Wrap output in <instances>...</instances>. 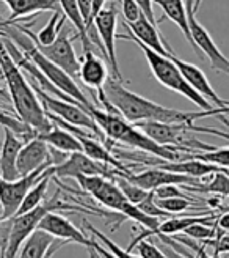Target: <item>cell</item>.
<instances>
[{"instance_id":"cell-1","label":"cell","mask_w":229,"mask_h":258,"mask_svg":"<svg viewBox=\"0 0 229 258\" xmlns=\"http://www.w3.org/2000/svg\"><path fill=\"white\" fill-rule=\"evenodd\" d=\"M99 101L102 102L107 112L121 113V117L129 123L140 121H160V123H188L192 124L195 120L212 117V115H229V107H215L213 110H202V112H182L165 107L157 104L154 101H149L140 96L131 90H127L121 81L108 79L104 88L99 92Z\"/></svg>"},{"instance_id":"cell-2","label":"cell","mask_w":229,"mask_h":258,"mask_svg":"<svg viewBox=\"0 0 229 258\" xmlns=\"http://www.w3.org/2000/svg\"><path fill=\"white\" fill-rule=\"evenodd\" d=\"M0 68H2V76L8 87L10 99L18 117L24 123L32 126L38 134L49 131L54 126V123L47 117L32 84L27 82L22 70L11 58L8 49L4 44L2 36H0Z\"/></svg>"},{"instance_id":"cell-3","label":"cell","mask_w":229,"mask_h":258,"mask_svg":"<svg viewBox=\"0 0 229 258\" xmlns=\"http://www.w3.org/2000/svg\"><path fill=\"white\" fill-rule=\"evenodd\" d=\"M91 117L96 120L102 133L114 142L132 147L135 150H140L143 153L152 154L165 161H182V151L176 147H167L160 145L154 139L146 136L142 129L134 126L126 118L121 117V113H113L107 110H100L99 107H94L91 110Z\"/></svg>"},{"instance_id":"cell-4","label":"cell","mask_w":229,"mask_h":258,"mask_svg":"<svg viewBox=\"0 0 229 258\" xmlns=\"http://www.w3.org/2000/svg\"><path fill=\"white\" fill-rule=\"evenodd\" d=\"M118 38H123V40H131L134 41L140 49H142V52L145 54L146 60H148V64L154 74V77L157 79L159 84H162L163 87H167L168 90H173V92L182 95L184 98H187L188 101H192L193 104H196L201 110H213L215 106L209 99H206L201 93H198L196 90L187 82V79L184 77V74L181 73V70L177 68V64L168 57L165 55H160L157 52H154L152 49H149L148 46H145L143 43H140L138 40L129 33H118L117 35Z\"/></svg>"},{"instance_id":"cell-5","label":"cell","mask_w":229,"mask_h":258,"mask_svg":"<svg viewBox=\"0 0 229 258\" xmlns=\"http://www.w3.org/2000/svg\"><path fill=\"white\" fill-rule=\"evenodd\" d=\"M32 87H33V90L36 92L38 98H40V101H41V104H43V107H44L46 112L55 115V117L61 118L63 121H66L69 124L80 126V127L88 129V131L94 133L99 139H102V142L107 145V142L104 139H108V137L102 133V129L99 127V124L96 123V120L91 117V113L88 112L80 104V102L60 99V98H57L54 95L46 93L44 90H41L40 87H36L35 84H32Z\"/></svg>"},{"instance_id":"cell-6","label":"cell","mask_w":229,"mask_h":258,"mask_svg":"<svg viewBox=\"0 0 229 258\" xmlns=\"http://www.w3.org/2000/svg\"><path fill=\"white\" fill-rule=\"evenodd\" d=\"M193 4L195 0H185V8H187V16H188V25L190 32H192V38L199 49V52L207 57L210 61V67L213 71H220L229 76V58L223 55V52L218 49V46L215 44L212 40L210 33L206 30V27L196 19V13L193 11Z\"/></svg>"},{"instance_id":"cell-7","label":"cell","mask_w":229,"mask_h":258,"mask_svg":"<svg viewBox=\"0 0 229 258\" xmlns=\"http://www.w3.org/2000/svg\"><path fill=\"white\" fill-rule=\"evenodd\" d=\"M117 24H118V11L117 5H111L104 8L99 13L94 19V27L97 30L100 44L104 47L105 60L111 67V77L123 82V74L118 67V58H117Z\"/></svg>"},{"instance_id":"cell-8","label":"cell","mask_w":229,"mask_h":258,"mask_svg":"<svg viewBox=\"0 0 229 258\" xmlns=\"http://www.w3.org/2000/svg\"><path fill=\"white\" fill-rule=\"evenodd\" d=\"M47 167L50 165L41 167V169H38L25 176H21L18 179H13V181L0 176V202L4 205L5 221L18 213L24 197L46 175Z\"/></svg>"},{"instance_id":"cell-9","label":"cell","mask_w":229,"mask_h":258,"mask_svg":"<svg viewBox=\"0 0 229 258\" xmlns=\"http://www.w3.org/2000/svg\"><path fill=\"white\" fill-rule=\"evenodd\" d=\"M75 181L79 183V186L88 192L90 196L97 200L100 205L107 206L108 210H113L120 213V210L123 208V205L127 202L126 196L123 194V190L118 187V184L113 181V179L107 178V176H100V175H79L74 178Z\"/></svg>"},{"instance_id":"cell-10","label":"cell","mask_w":229,"mask_h":258,"mask_svg":"<svg viewBox=\"0 0 229 258\" xmlns=\"http://www.w3.org/2000/svg\"><path fill=\"white\" fill-rule=\"evenodd\" d=\"M120 170L111 165H107L104 162H99L90 156H86L83 151L71 153L61 164L55 165L57 178H75L79 175H86V176L100 175L111 179Z\"/></svg>"},{"instance_id":"cell-11","label":"cell","mask_w":229,"mask_h":258,"mask_svg":"<svg viewBox=\"0 0 229 258\" xmlns=\"http://www.w3.org/2000/svg\"><path fill=\"white\" fill-rule=\"evenodd\" d=\"M35 44L46 58L58 64V67L61 70H65L71 77L75 79V77L80 76V61L77 55H75V50H74L71 36H69V30L66 27L61 29L58 38L52 44H49V46H41L38 43Z\"/></svg>"},{"instance_id":"cell-12","label":"cell","mask_w":229,"mask_h":258,"mask_svg":"<svg viewBox=\"0 0 229 258\" xmlns=\"http://www.w3.org/2000/svg\"><path fill=\"white\" fill-rule=\"evenodd\" d=\"M121 175L145 190H156L157 187L167 186V184H177V186H199L201 184L199 178H193V176L182 175V173H174L170 170L159 169V167H152V169L143 170L142 173H131L127 170V172H121Z\"/></svg>"},{"instance_id":"cell-13","label":"cell","mask_w":229,"mask_h":258,"mask_svg":"<svg viewBox=\"0 0 229 258\" xmlns=\"http://www.w3.org/2000/svg\"><path fill=\"white\" fill-rule=\"evenodd\" d=\"M38 228L47 231V233L52 235L55 239H65V241L80 244V246L91 249L93 238L86 236L82 230H79L75 225H72L71 221H68L65 216L58 214L57 211L47 213L41 219V222H40V225H38Z\"/></svg>"},{"instance_id":"cell-14","label":"cell","mask_w":229,"mask_h":258,"mask_svg":"<svg viewBox=\"0 0 229 258\" xmlns=\"http://www.w3.org/2000/svg\"><path fill=\"white\" fill-rule=\"evenodd\" d=\"M54 165L52 154H50V145L40 137H35L25 142L18 156V172L21 176L29 175L41 167Z\"/></svg>"},{"instance_id":"cell-15","label":"cell","mask_w":229,"mask_h":258,"mask_svg":"<svg viewBox=\"0 0 229 258\" xmlns=\"http://www.w3.org/2000/svg\"><path fill=\"white\" fill-rule=\"evenodd\" d=\"M126 29L129 32L135 40H138L140 43H143L145 46H148L149 49H152L154 52L168 57L173 54V49L170 47V44L167 43V40H163V36H160L157 25L152 24L143 13L140 15V18L134 22H124Z\"/></svg>"},{"instance_id":"cell-16","label":"cell","mask_w":229,"mask_h":258,"mask_svg":"<svg viewBox=\"0 0 229 258\" xmlns=\"http://www.w3.org/2000/svg\"><path fill=\"white\" fill-rule=\"evenodd\" d=\"M170 58L177 64V68L181 70V73L184 74V77L187 79V82L192 85L198 93H201L206 99H209L215 107H229V101L221 99L218 96V93L215 92L213 87L210 85L207 76L202 73V70H199L196 64L193 63H187L181 58H177L174 54L170 55Z\"/></svg>"},{"instance_id":"cell-17","label":"cell","mask_w":229,"mask_h":258,"mask_svg":"<svg viewBox=\"0 0 229 258\" xmlns=\"http://www.w3.org/2000/svg\"><path fill=\"white\" fill-rule=\"evenodd\" d=\"M24 147V140L18 137L8 127H4V142L0 148V176L5 179H18L21 178L18 172V156Z\"/></svg>"},{"instance_id":"cell-18","label":"cell","mask_w":229,"mask_h":258,"mask_svg":"<svg viewBox=\"0 0 229 258\" xmlns=\"http://www.w3.org/2000/svg\"><path fill=\"white\" fill-rule=\"evenodd\" d=\"M80 81L91 90L104 88L105 82L108 81V70L102 58H99L94 50L83 52V60L80 61Z\"/></svg>"},{"instance_id":"cell-19","label":"cell","mask_w":229,"mask_h":258,"mask_svg":"<svg viewBox=\"0 0 229 258\" xmlns=\"http://www.w3.org/2000/svg\"><path fill=\"white\" fill-rule=\"evenodd\" d=\"M152 4H156V5H159L162 8L165 18L173 21L177 25V27L181 29V32L187 38L188 44L195 49L196 55L199 58H204V55L199 52V49L196 47L193 38H192V32H190V25H188L187 8H185V2H184V0H152Z\"/></svg>"},{"instance_id":"cell-20","label":"cell","mask_w":229,"mask_h":258,"mask_svg":"<svg viewBox=\"0 0 229 258\" xmlns=\"http://www.w3.org/2000/svg\"><path fill=\"white\" fill-rule=\"evenodd\" d=\"M10 8V19L15 21L16 18H25L33 13L41 11H60L58 0H2Z\"/></svg>"},{"instance_id":"cell-21","label":"cell","mask_w":229,"mask_h":258,"mask_svg":"<svg viewBox=\"0 0 229 258\" xmlns=\"http://www.w3.org/2000/svg\"><path fill=\"white\" fill-rule=\"evenodd\" d=\"M217 214L215 213H209L207 216H184V217H168L167 221H163L159 228L156 231H152L151 236H157V235H177V233H182V231L185 228H188L190 225L193 224H213L215 221H217Z\"/></svg>"},{"instance_id":"cell-22","label":"cell","mask_w":229,"mask_h":258,"mask_svg":"<svg viewBox=\"0 0 229 258\" xmlns=\"http://www.w3.org/2000/svg\"><path fill=\"white\" fill-rule=\"evenodd\" d=\"M36 137L43 139L44 142H47L50 147H54V148H57L60 151H65V153L83 151L79 137L74 136L72 133H69L68 129L57 126V124H54L52 127L49 129V131L38 134Z\"/></svg>"},{"instance_id":"cell-23","label":"cell","mask_w":229,"mask_h":258,"mask_svg":"<svg viewBox=\"0 0 229 258\" xmlns=\"http://www.w3.org/2000/svg\"><path fill=\"white\" fill-rule=\"evenodd\" d=\"M58 2H60V8L63 11V15L66 16L68 21H71L75 32H77L80 41H82L83 52L93 50V47H96V46L91 43L90 36H88V29H86V24H85L83 16H82V11L79 8L77 0H58Z\"/></svg>"},{"instance_id":"cell-24","label":"cell","mask_w":229,"mask_h":258,"mask_svg":"<svg viewBox=\"0 0 229 258\" xmlns=\"http://www.w3.org/2000/svg\"><path fill=\"white\" fill-rule=\"evenodd\" d=\"M55 238L47 231L36 228L33 233L25 239L16 258H44L49 247L52 246Z\"/></svg>"},{"instance_id":"cell-25","label":"cell","mask_w":229,"mask_h":258,"mask_svg":"<svg viewBox=\"0 0 229 258\" xmlns=\"http://www.w3.org/2000/svg\"><path fill=\"white\" fill-rule=\"evenodd\" d=\"M54 176H55V165H50V167H47L46 175L27 192V196L24 197L19 210H18V213L15 216L25 214V213L32 211L33 208H36L38 205H41L44 202V199H46V192H47L50 179H52Z\"/></svg>"},{"instance_id":"cell-26","label":"cell","mask_w":229,"mask_h":258,"mask_svg":"<svg viewBox=\"0 0 229 258\" xmlns=\"http://www.w3.org/2000/svg\"><path fill=\"white\" fill-rule=\"evenodd\" d=\"M60 15H61L60 11H52V16H50L49 22L36 35L32 33L29 29H25V32H27L33 38V41L38 43V44H41V46L52 44L57 40V38H58L61 29L65 27V22H66V16L65 15L60 16Z\"/></svg>"},{"instance_id":"cell-27","label":"cell","mask_w":229,"mask_h":258,"mask_svg":"<svg viewBox=\"0 0 229 258\" xmlns=\"http://www.w3.org/2000/svg\"><path fill=\"white\" fill-rule=\"evenodd\" d=\"M199 159L213 165L223 167V169H229V147L224 148H213L210 151H193V153H184V159Z\"/></svg>"},{"instance_id":"cell-28","label":"cell","mask_w":229,"mask_h":258,"mask_svg":"<svg viewBox=\"0 0 229 258\" xmlns=\"http://www.w3.org/2000/svg\"><path fill=\"white\" fill-rule=\"evenodd\" d=\"M113 181L118 184V187L123 190V194L126 196V199L129 200L131 203H134V205H138L142 200H145L146 199V196L149 194V190H145V189H142L140 186H137V184H134L132 181H129L126 176H123L121 175V170L114 175L113 178Z\"/></svg>"},{"instance_id":"cell-29","label":"cell","mask_w":229,"mask_h":258,"mask_svg":"<svg viewBox=\"0 0 229 258\" xmlns=\"http://www.w3.org/2000/svg\"><path fill=\"white\" fill-rule=\"evenodd\" d=\"M184 235H187L188 238H192L195 241H209V239H213V238H217L218 235V227L213 224H193V225H190L188 228H185L182 231Z\"/></svg>"},{"instance_id":"cell-30","label":"cell","mask_w":229,"mask_h":258,"mask_svg":"<svg viewBox=\"0 0 229 258\" xmlns=\"http://www.w3.org/2000/svg\"><path fill=\"white\" fill-rule=\"evenodd\" d=\"M83 227L88 230V231H90V233L91 235H94L100 242H102L104 244V246L111 252V253H114V255H117V256H120V258H142V256H140V255H134L132 252H129V250H124V249H121L120 246H118V244H114L107 235H104L102 233V231H99L97 228H94L90 222H86V221H83Z\"/></svg>"},{"instance_id":"cell-31","label":"cell","mask_w":229,"mask_h":258,"mask_svg":"<svg viewBox=\"0 0 229 258\" xmlns=\"http://www.w3.org/2000/svg\"><path fill=\"white\" fill-rule=\"evenodd\" d=\"M156 203L160 206L162 210L168 211L171 214H179L184 213L187 210L192 208V200L188 199H182V197H171V199H157L156 197Z\"/></svg>"},{"instance_id":"cell-32","label":"cell","mask_w":229,"mask_h":258,"mask_svg":"<svg viewBox=\"0 0 229 258\" xmlns=\"http://www.w3.org/2000/svg\"><path fill=\"white\" fill-rule=\"evenodd\" d=\"M138 208L142 210V211H145L146 214H149V216H154V217H162V219H165V217H173L174 214H171V213H168V211H165V210H162L160 206L156 203V194H154V190H149V194L146 196V199L145 200H142L138 205Z\"/></svg>"},{"instance_id":"cell-33","label":"cell","mask_w":229,"mask_h":258,"mask_svg":"<svg viewBox=\"0 0 229 258\" xmlns=\"http://www.w3.org/2000/svg\"><path fill=\"white\" fill-rule=\"evenodd\" d=\"M134 249H137V253L142 258H170L167 253H163L157 246H154V244L146 241V239H140L135 244Z\"/></svg>"},{"instance_id":"cell-34","label":"cell","mask_w":229,"mask_h":258,"mask_svg":"<svg viewBox=\"0 0 229 258\" xmlns=\"http://www.w3.org/2000/svg\"><path fill=\"white\" fill-rule=\"evenodd\" d=\"M157 199H171V197H182V199H188L192 202H196L193 197L187 196L185 192H182V189L177 184H167V186H160L154 190Z\"/></svg>"},{"instance_id":"cell-35","label":"cell","mask_w":229,"mask_h":258,"mask_svg":"<svg viewBox=\"0 0 229 258\" xmlns=\"http://www.w3.org/2000/svg\"><path fill=\"white\" fill-rule=\"evenodd\" d=\"M121 11L126 22H134L142 15V8L137 4V0H121Z\"/></svg>"},{"instance_id":"cell-36","label":"cell","mask_w":229,"mask_h":258,"mask_svg":"<svg viewBox=\"0 0 229 258\" xmlns=\"http://www.w3.org/2000/svg\"><path fill=\"white\" fill-rule=\"evenodd\" d=\"M174 241H177L179 244H182V246H185V247H188V249L195 250L196 258H221L220 253H215V252H213L212 255H209V253L206 252V246H204V244H202V246H198L196 242L190 241V239H185V238H182V236H176Z\"/></svg>"},{"instance_id":"cell-37","label":"cell","mask_w":229,"mask_h":258,"mask_svg":"<svg viewBox=\"0 0 229 258\" xmlns=\"http://www.w3.org/2000/svg\"><path fill=\"white\" fill-rule=\"evenodd\" d=\"M137 4L140 5V8H142V11H143V15L152 22V24H159L157 22V19H156V15H154V8H152V0H137Z\"/></svg>"},{"instance_id":"cell-38","label":"cell","mask_w":229,"mask_h":258,"mask_svg":"<svg viewBox=\"0 0 229 258\" xmlns=\"http://www.w3.org/2000/svg\"><path fill=\"white\" fill-rule=\"evenodd\" d=\"M105 4H107V0H91V18H90V24H88V33L94 27V19L99 13L105 8Z\"/></svg>"},{"instance_id":"cell-39","label":"cell","mask_w":229,"mask_h":258,"mask_svg":"<svg viewBox=\"0 0 229 258\" xmlns=\"http://www.w3.org/2000/svg\"><path fill=\"white\" fill-rule=\"evenodd\" d=\"M91 249H94L102 258H120V256H117L114 253H111L105 246H100V244H99L94 238H93V241H91Z\"/></svg>"},{"instance_id":"cell-40","label":"cell","mask_w":229,"mask_h":258,"mask_svg":"<svg viewBox=\"0 0 229 258\" xmlns=\"http://www.w3.org/2000/svg\"><path fill=\"white\" fill-rule=\"evenodd\" d=\"M68 244H71V242H69V241H65V239H55V241L52 242V246L49 247V250H47V253H46L44 258H54V255H55L61 247L68 246Z\"/></svg>"},{"instance_id":"cell-41","label":"cell","mask_w":229,"mask_h":258,"mask_svg":"<svg viewBox=\"0 0 229 258\" xmlns=\"http://www.w3.org/2000/svg\"><path fill=\"white\" fill-rule=\"evenodd\" d=\"M215 225H217L218 228H221V230H224V231H229V211L218 216L217 221H215Z\"/></svg>"},{"instance_id":"cell-42","label":"cell","mask_w":229,"mask_h":258,"mask_svg":"<svg viewBox=\"0 0 229 258\" xmlns=\"http://www.w3.org/2000/svg\"><path fill=\"white\" fill-rule=\"evenodd\" d=\"M170 258H188V256H184V255H181L179 252H170V253H167ZM193 258H196V256H193Z\"/></svg>"},{"instance_id":"cell-43","label":"cell","mask_w":229,"mask_h":258,"mask_svg":"<svg viewBox=\"0 0 229 258\" xmlns=\"http://www.w3.org/2000/svg\"><path fill=\"white\" fill-rule=\"evenodd\" d=\"M5 221V213H4V205L2 202H0V224H2Z\"/></svg>"},{"instance_id":"cell-44","label":"cell","mask_w":229,"mask_h":258,"mask_svg":"<svg viewBox=\"0 0 229 258\" xmlns=\"http://www.w3.org/2000/svg\"><path fill=\"white\" fill-rule=\"evenodd\" d=\"M90 258H100V255L94 249H90Z\"/></svg>"},{"instance_id":"cell-45","label":"cell","mask_w":229,"mask_h":258,"mask_svg":"<svg viewBox=\"0 0 229 258\" xmlns=\"http://www.w3.org/2000/svg\"><path fill=\"white\" fill-rule=\"evenodd\" d=\"M201 2H202V0H195V4H193V11H195V13L198 11V8H199Z\"/></svg>"},{"instance_id":"cell-46","label":"cell","mask_w":229,"mask_h":258,"mask_svg":"<svg viewBox=\"0 0 229 258\" xmlns=\"http://www.w3.org/2000/svg\"><path fill=\"white\" fill-rule=\"evenodd\" d=\"M218 211H221V213H226V211H229V205L227 206H220V208H218Z\"/></svg>"},{"instance_id":"cell-47","label":"cell","mask_w":229,"mask_h":258,"mask_svg":"<svg viewBox=\"0 0 229 258\" xmlns=\"http://www.w3.org/2000/svg\"><path fill=\"white\" fill-rule=\"evenodd\" d=\"M223 170H224V172H226V173L229 175V169H223Z\"/></svg>"}]
</instances>
